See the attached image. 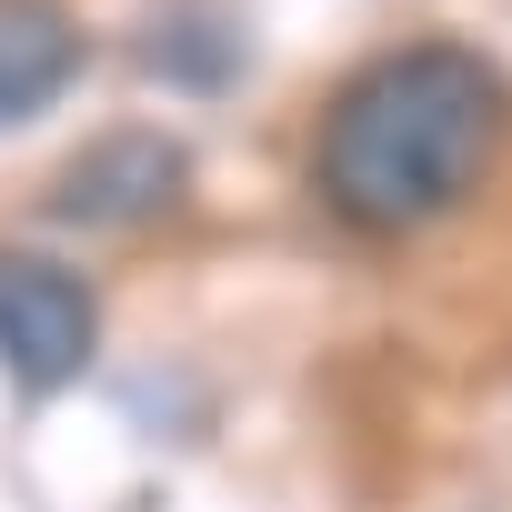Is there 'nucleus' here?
<instances>
[{"mask_svg":"<svg viewBox=\"0 0 512 512\" xmlns=\"http://www.w3.org/2000/svg\"><path fill=\"white\" fill-rule=\"evenodd\" d=\"M512 151V81L462 41H402L312 121V191L352 231H422L462 211Z\"/></svg>","mask_w":512,"mask_h":512,"instance_id":"obj_1","label":"nucleus"},{"mask_svg":"<svg viewBox=\"0 0 512 512\" xmlns=\"http://www.w3.org/2000/svg\"><path fill=\"white\" fill-rule=\"evenodd\" d=\"M101 352V292L61 251H11L0 241V372L21 402H51L91 372Z\"/></svg>","mask_w":512,"mask_h":512,"instance_id":"obj_2","label":"nucleus"},{"mask_svg":"<svg viewBox=\"0 0 512 512\" xmlns=\"http://www.w3.org/2000/svg\"><path fill=\"white\" fill-rule=\"evenodd\" d=\"M181 191H191V151L171 131H101L51 181V211L81 221V231H141V221L181 211Z\"/></svg>","mask_w":512,"mask_h":512,"instance_id":"obj_3","label":"nucleus"},{"mask_svg":"<svg viewBox=\"0 0 512 512\" xmlns=\"http://www.w3.org/2000/svg\"><path fill=\"white\" fill-rule=\"evenodd\" d=\"M91 41L71 21V0H0V131L41 121L71 81H81Z\"/></svg>","mask_w":512,"mask_h":512,"instance_id":"obj_4","label":"nucleus"}]
</instances>
